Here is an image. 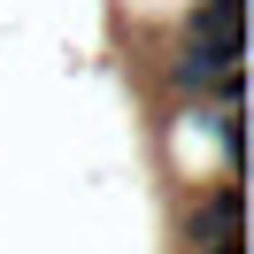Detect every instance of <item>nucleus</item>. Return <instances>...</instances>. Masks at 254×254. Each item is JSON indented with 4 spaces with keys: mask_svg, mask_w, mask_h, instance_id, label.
<instances>
[{
    "mask_svg": "<svg viewBox=\"0 0 254 254\" xmlns=\"http://www.w3.org/2000/svg\"><path fill=\"white\" fill-rule=\"evenodd\" d=\"M200 8H216V16H239V0H200Z\"/></svg>",
    "mask_w": 254,
    "mask_h": 254,
    "instance_id": "1",
    "label": "nucleus"
}]
</instances>
